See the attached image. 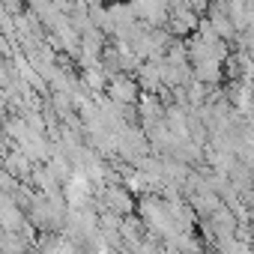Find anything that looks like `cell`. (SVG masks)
Masks as SVG:
<instances>
[{"label":"cell","instance_id":"6da1fadb","mask_svg":"<svg viewBox=\"0 0 254 254\" xmlns=\"http://www.w3.org/2000/svg\"><path fill=\"white\" fill-rule=\"evenodd\" d=\"M105 93H108V99H111L114 105H120V108H132V105L138 102V96H141L135 78H132V75H126V72L108 75V87H105Z\"/></svg>","mask_w":254,"mask_h":254},{"label":"cell","instance_id":"7a4b0ae2","mask_svg":"<svg viewBox=\"0 0 254 254\" xmlns=\"http://www.w3.org/2000/svg\"><path fill=\"white\" fill-rule=\"evenodd\" d=\"M105 206H108L111 215L126 218V215H132V209H135V197L126 191L123 186H111V189H105Z\"/></svg>","mask_w":254,"mask_h":254},{"label":"cell","instance_id":"3957f363","mask_svg":"<svg viewBox=\"0 0 254 254\" xmlns=\"http://www.w3.org/2000/svg\"><path fill=\"white\" fill-rule=\"evenodd\" d=\"M30 168H33V162H30L21 150H12V153L3 159V174H9L12 180H27V177H30Z\"/></svg>","mask_w":254,"mask_h":254},{"label":"cell","instance_id":"277c9868","mask_svg":"<svg viewBox=\"0 0 254 254\" xmlns=\"http://www.w3.org/2000/svg\"><path fill=\"white\" fill-rule=\"evenodd\" d=\"M81 87L90 90V96L105 93V87H108V72H105L102 66H84V72H81Z\"/></svg>","mask_w":254,"mask_h":254},{"label":"cell","instance_id":"5b68a950","mask_svg":"<svg viewBox=\"0 0 254 254\" xmlns=\"http://www.w3.org/2000/svg\"><path fill=\"white\" fill-rule=\"evenodd\" d=\"M45 254H75V245L60 236V239H54V242L45 245Z\"/></svg>","mask_w":254,"mask_h":254},{"label":"cell","instance_id":"8992f818","mask_svg":"<svg viewBox=\"0 0 254 254\" xmlns=\"http://www.w3.org/2000/svg\"><path fill=\"white\" fill-rule=\"evenodd\" d=\"M0 254H3V245H0Z\"/></svg>","mask_w":254,"mask_h":254}]
</instances>
